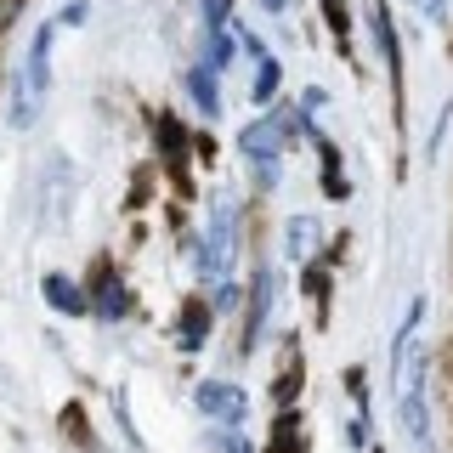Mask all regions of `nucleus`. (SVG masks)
I'll return each instance as SVG.
<instances>
[{
  "label": "nucleus",
  "mask_w": 453,
  "mask_h": 453,
  "mask_svg": "<svg viewBox=\"0 0 453 453\" xmlns=\"http://www.w3.org/2000/svg\"><path fill=\"white\" fill-rule=\"evenodd\" d=\"M419 318H425V295H414L408 323L396 329V414H403L408 436L425 448L431 442V408H425V351H419Z\"/></svg>",
  "instance_id": "obj_1"
},
{
  "label": "nucleus",
  "mask_w": 453,
  "mask_h": 453,
  "mask_svg": "<svg viewBox=\"0 0 453 453\" xmlns=\"http://www.w3.org/2000/svg\"><path fill=\"white\" fill-rule=\"evenodd\" d=\"M46 63H51V23L35 35V57H28L23 80H18V103H12V125H28L35 119V103L46 96Z\"/></svg>",
  "instance_id": "obj_2"
},
{
  "label": "nucleus",
  "mask_w": 453,
  "mask_h": 453,
  "mask_svg": "<svg viewBox=\"0 0 453 453\" xmlns=\"http://www.w3.org/2000/svg\"><path fill=\"white\" fill-rule=\"evenodd\" d=\"M198 408H204L210 419L238 425V419H244V391H238V386H221V380H210V386H198Z\"/></svg>",
  "instance_id": "obj_3"
},
{
  "label": "nucleus",
  "mask_w": 453,
  "mask_h": 453,
  "mask_svg": "<svg viewBox=\"0 0 453 453\" xmlns=\"http://www.w3.org/2000/svg\"><path fill=\"white\" fill-rule=\"evenodd\" d=\"M278 142H283L278 119H255L244 131V153H250V159H278Z\"/></svg>",
  "instance_id": "obj_4"
},
{
  "label": "nucleus",
  "mask_w": 453,
  "mask_h": 453,
  "mask_svg": "<svg viewBox=\"0 0 453 453\" xmlns=\"http://www.w3.org/2000/svg\"><path fill=\"white\" fill-rule=\"evenodd\" d=\"M40 289H46V301L63 311V318H80V311H85V295H80L63 273H46V278H40Z\"/></svg>",
  "instance_id": "obj_5"
},
{
  "label": "nucleus",
  "mask_w": 453,
  "mask_h": 453,
  "mask_svg": "<svg viewBox=\"0 0 453 453\" xmlns=\"http://www.w3.org/2000/svg\"><path fill=\"white\" fill-rule=\"evenodd\" d=\"M96 306H103V318H108V323H119V318H125V289H119V278H113V273L96 278Z\"/></svg>",
  "instance_id": "obj_6"
},
{
  "label": "nucleus",
  "mask_w": 453,
  "mask_h": 453,
  "mask_svg": "<svg viewBox=\"0 0 453 453\" xmlns=\"http://www.w3.org/2000/svg\"><path fill=\"white\" fill-rule=\"evenodd\" d=\"M204 329H210V318H204V306L188 301V311H181V346H204Z\"/></svg>",
  "instance_id": "obj_7"
},
{
  "label": "nucleus",
  "mask_w": 453,
  "mask_h": 453,
  "mask_svg": "<svg viewBox=\"0 0 453 453\" xmlns=\"http://www.w3.org/2000/svg\"><path fill=\"white\" fill-rule=\"evenodd\" d=\"M374 35H380V46H386V68L396 80V35H391V12L386 6H374Z\"/></svg>",
  "instance_id": "obj_8"
},
{
  "label": "nucleus",
  "mask_w": 453,
  "mask_h": 453,
  "mask_svg": "<svg viewBox=\"0 0 453 453\" xmlns=\"http://www.w3.org/2000/svg\"><path fill=\"white\" fill-rule=\"evenodd\" d=\"M188 85H193V103L204 108V113H216V80H210V68H193Z\"/></svg>",
  "instance_id": "obj_9"
},
{
  "label": "nucleus",
  "mask_w": 453,
  "mask_h": 453,
  "mask_svg": "<svg viewBox=\"0 0 453 453\" xmlns=\"http://www.w3.org/2000/svg\"><path fill=\"white\" fill-rule=\"evenodd\" d=\"M278 63H273V57H261V74H255V103H273V96H278Z\"/></svg>",
  "instance_id": "obj_10"
},
{
  "label": "nucleus",
  "mask_w": 453,
  "mask_h": 453,
  "mask_svg": "<svg viewBox=\"0 0 453 453\" xmlns=\"http://www.w3.org/2000/svg\"><path fill=\"white\" fill-rule=\"evenodd\" d=\"M306 250H311V221L295 216V221H289V255H306Z\"/></svg>",
  "instance_id": "obj_11"
},
{
  "label": "nucleus",
  "mask_w": 453,
  "mask_h": 453,
  "mask_svg": "<svg viewBox=\"0 0 453 453\" xmlns=\"http://www.w3.org/2000/svg\"><path fill=\"white\" fill-rule=\"evenodd\" d=\"M323 12H329V23H334V35L346 40V6H340V0H323Z\"/></svg>",
  "instance_id": "obj_12"
},
{
  "label": "nucleus",
  "mask_w": 453,
  "mask_h": 453,
  "mask_svg": "<svg viewBox=\"0 0 453 453\" xmlns=\"http://www.w3.org/2000/svg\"><path fill=\"white\" fill-rule=\"evenodd\" d=\"M261 6H266V12H289V0H261Z\"/></svg>",
  "instance_id": "obj_13"
}]
</instances>
